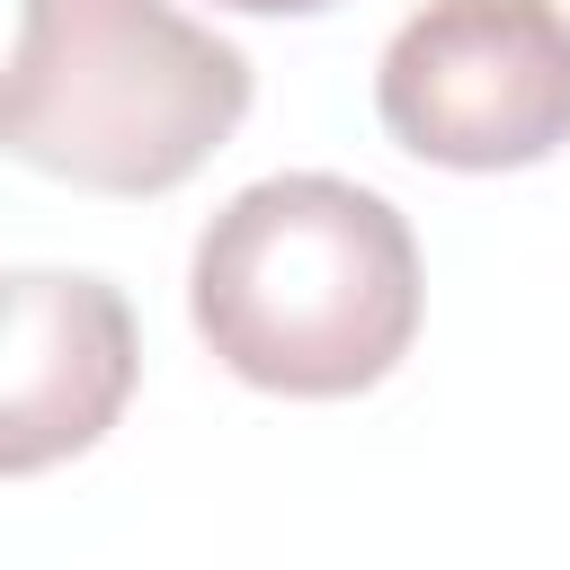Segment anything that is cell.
<instances>
[{"instance_id":"6da1fadb","label":"cell","mask_w":570,"mask_h":570,"mask_svg":"<svg viewBox=\"0 0 570 570\" xmlns=\"http://www.w3.org/2000/svg\"><path fill=\"white\" fill-rule=\"evenodd\" d=\"M187 312L240 383L347 401L374 392L419 338V240L374 187L285 169L240 187L196 232Z\"/></svg>"},{"instance_id":"7a4b0ae2","label":"cell","mask_w":570,"mask_h":570,"mask_svg":"<svg viewBox=\"0 0 570 570\" xmlns=\"http://www.w3.org/2000/svg\"><path fill=\"white\" fill-rule=\"evenodd\" d=\"M249 116V53L169 0H18L0 142L89 196L187 187Z\"/></svg>"},{"instance_id":"3957f363","label":"cell","mask_w":570,"mask_h":570,"mask_svg":"<svg viewBox=\"0 0 570 570\" xmlns=\"http://www.w3.org/2000/svg\"><path fill=\"white\" fill-rule=\"evenodd\" d=\"M383 134L436 169H534L570 142L561 0H428L374 71Z\"/></svg>"},{"instance_id":"277c9868","label":"cell","mask_w":570,"mask_h":570,"mask_svg":"<svg viewBox=\"0 0 570 570\" xmlns=\"http://www.w3.org/2000/svg\"><path fill=\"white\" fill-rule=\"evenodd\" d=\"M134 392V312L107 276H9V374H0V472H45L116 428Z\"/></svg>"},{"instance_id":"5b68a950","label":"cell","mask_w":570,"mask_h":570,"mask_svg":"<svg viewBox=\"0 0 570 570\" xmlns=\"http://www.w3.org/2000/svg\"><path fill=\"white\" fill-rule=\"evenodd\" d=\"M223 9H249V18H312V9H330V0H223Z\"/></svg>"}]
</instances>
